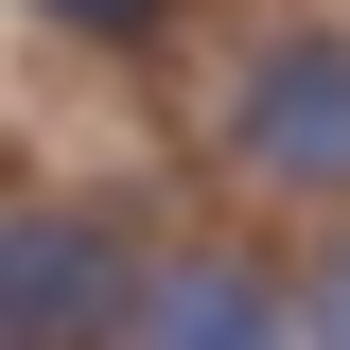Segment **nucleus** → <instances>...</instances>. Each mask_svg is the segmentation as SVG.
<instances>
[{
    "label": "nucleus",
    "mask_w": 350,
    "mask_h": 350,
    "mask_svg": "<svg viewBox=\"0 0 350 350\" xmlns=\"http://www.w3.org/2000/svg\"><path fill=\"white\" fill-rule=\"evenodd\" d=\"M140 280L123 262V228H88V211H18L0 228V350H105V333H140Z\"/></svg>",
    "instance_id": "obj_1"
},
{
    "label": "nucleus",
    "mask_w": 350,
    "mask_h": 350,
    "mask_svg": "<svg viewBox=\"0 0 350 350\" xmlns=\"http://www.w3.org/2000/svg\"><path fill=\"white\" fill-rule=\"evenodd\" d=\"M245 175H298V193H350V36H280L228 105Z\"/></svg>",
    "instance_id": "obj_2"
},
{
    "label": "nucleus",
    "mask_w": 350,
    "mask_h": 350,
    "mask_svg": "<svg viewBox=\"0 0 350 350\" xmlns=\"http://www.w3.org/2000/svg\"><path fill=\"white\" fill-rule=\"evenodd\" d=\"M123 350H315L298 280H262V262H158V298H140Z\"/></svg>",
    "instance_id": "obj_3"
},
{
    "label": "nucleus",
    "mask_w": 350,
    "mask_h": 350,
    "mask_svg": "<svg viewBox=\"0 0 350 350\" xmlns=\"http://www.w3.org/2000/svg\"><path fill=\"white\" fill-rule=\"evenodd\" d=\"M298 315H315V350H350V245H333V262L298 280Z\"/></svg>",
    "instance_id": "obj_4"
},
{
    "label": "nucleus",
    "mask_w": 350,
    "mask_h": 350,
    "mask_svg": "<svg viewBox=\"0 0 350 350\" xmlns=\"http://www.w3.org/2000/svg\"><path fill=\"white\" fill-rule=\"evenodd\" d=\"M36 18H70V36H140L158 0H36Z\"/></svg>",
    "instance_id": "obj_5"
}]
</instances>
